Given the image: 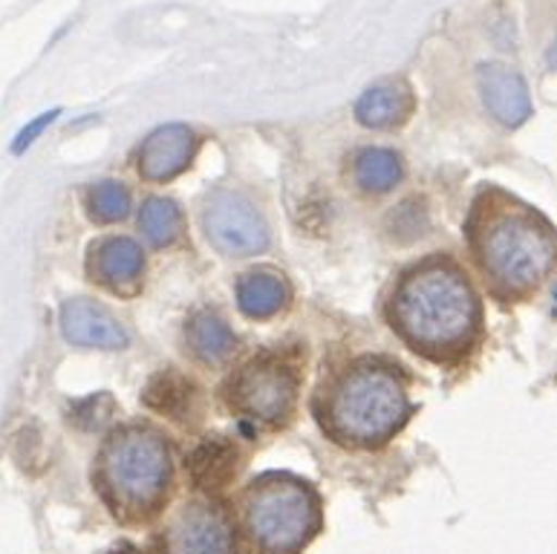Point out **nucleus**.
Returning <instances> with one entry per match:
<instances>
[{
  "instance_id": "5",
  "label": "nucleus",
  "mask_w": 557,
  "mask_h": 554,
  "mask_svg": "<svg viewBox=\"0 0 557 554\" xmlns=\"http://www.w3.org/2000/svg\"><path fill=\"white\" fill-rule=\"evenodd\" d=\"M243 526L258 554H300L324 529L321 494L295 473H260L243 491Z\"/></svg>"
},
{
  "instance_id": "4",
  "label": "nucleus",
  "mask_w": 557,
  "mask_h": 554,
  "mask_svg": "<svg viewBox=\"0 0 557 554\" xmlns=\"http://www.w3.org/2000/svg\"><path fill=\"white\" fill-rule=\"evenodd\" d=\"M92 480L116 520L131 526L150 522L174 491L171 442L157 424H119L101 442Z\"/></svg>"
},
{
  "instance_id": "18",
  "label": "nucleus",
  "mask_w": 557,
  "mask_h": 554,
  "mask_svg": "<svg viewBox=\"0 0 557 554\" xmlns=\"http://www.w3.org/2000/svg\"><path fill=\"white\" fill-rule=\"evenodd\" d=\"M87 214H90L92 223L99 225H113L122 223L127 214H131V190L125 183L119 180H101V183H92L87 188Z\"/></svg>"
},
{
  "instance_id": "3",
  "label": "nucleus",
  "mask_w": 557,
  "mask_h": 554,
  "mask_svg": "<svg viewBox=\"0 0 557 554\" xmlns=\"http://www.w3.org/2000/svg\"><path fill=\"white\" fill-rule=\"evenodd\" d=\"M318 428L349 451H379L413 416L405 367L387 356H358L333 370L312 396Z\"/></svg>"
},
{
  "instance_id": "9",
  "label": "nucleus",
  "mask_w": 557,
  "mask_h": 554,
  "mask_svg": "<svg viewBox=\"0 0 557 554\" xmlns=\"http://www.w3.org/2000/svg\"><path fill=\"white\" fill-rule=\"evenodd\" d=\"M200 150V136L183 122L162 124L141 139L136 150V174L141 183L165 185L185 174Z\"/></svg>"
},
{
  "instance_id": "8",
  "label": "nucleus",
  "mask_w": 557,
  "mask_h": 554,
  "mask_svg": "<svg viewBox=\"0 0 557 554\" xmlns=\"http://www.w3.org/2000/svg\"><path fill=\"white\" fill-rule=\"evenodd\" d=\"M165 554H237L228 512L206 500L185 503L168 522Z\"/></svg>"
},
{
  "instance_id": "1",
  "label": "nucleus",
  "mask_w": 557,
  "mask_h": 554,
  "mask_svg": "<svg viewBox=\"0 0 557 554\" xmlns=\"http://www.w3.org/2000/svg\"><path fill=\"white\" fill-rule=\"evenodd\" d=\"M384 318L405 347L440 367L462 365L485 335L483 298L471 274L440 251L396 274Z\"/></svg>"
},
{
  "instance_id": "20",
  "label": "nucleus",
  "mask_w": 557,
  "mask_h": 554,
  "mask_svg": "<svg viewBox=\"0 0 557 554\" xmlns=\"http://www.w3.org/2000/svg\"><path fill=\"white\" fill-rule=\"evenodd\" d=\"M546 61H549L552 70H557V38H555V44L549 47V56H546Z\"/></svg>"
},
{
  "instance_id": "13",
  "label": "nucleus",
  "mask_w": 557,
  "mask_h": 554,
  "mask_svg": "<svg viewBox=\"0 0 557 554\" xmlns=\"http://www.w3.org/2000/svg\"><path fill=\"white\" fill-rule=\"evenodd\" d=\"M234 300L246 318L251 321H269L289 307L292 286L275 269H251L243 272L234 283Z\"/></svg>"
},
{
  "instance_id": "16",
  "label": "nucleus",
  "mask_w": 557,
  "mask_h": 554,
  "mask_svg": "<svg viewBox=\"0 0 557 554\" xmlns=\"http://www.w3.org/2000/svg\"><path fill=\"white\" fill-rule=\"evenodd\" d=\"M349 176L361 194H373L382 197L387 190H393L405 176V162L396 150L391 148H361L352 157L349 165Z\"/></svg>"
},
{
  "instance_id": "14",
  "label": "nucleus",
  "mask_w": 557,
  "mask_h": 554,
  "mask_svg": "<svg viewBox=\"0 0 557 554\" xmlns=\"http://www.w3.org/2000/svg\"><path fill=\"white\" fill-rule=\"evenodd\" d=\"M413 93L401 82H379L367 87L352 104V116L370 131H393L408 122L413 113Z\"/></svg>"
},
{
  "instance_id": "15",
  "label": "nucleus",
  "mask_w": 557,
  "mask_h": 554,
  "mask_svg": "<svg viewBox=\"0 0 557 554\" xmlns=\"http://www.w3.org/2000/svg\"><path fill=\"white\" fill-rule=\"evenodd\" d=\"M185 344L197 361L209 367L225 365L237 349V335L223 315L214 309H200L185 323Z\"/></svg>"
},
{
  "instance_id": "11",
  "label": "nucleus",
  "mask_w": 557,
  "mask_h": 554,
  "mask_svg": "<svg viewBox=\"0 0 557 554\" xmlns=\"http://www.w3.org/2000/svg\"><path fill=\"white\" fill-rule=\"evenodd\" d=\"M59 323L64 338L75 347L92 349H125L131 344V335L122 327L116 315L104 309L96 300L70 298L61 304Z\"/></svg>"
},
{
  "instance_id": "7",
  "label": "nucleus",
  "mask_w": 557,
  "mask_h": 554,
  "mask_svg": "<svg viewBox=\"0 0 557 554\" xmlns=\"http://www.w3.org/2000/svg\"><path fill=\"white\" fill-rule=\"evenodd\" d=\"M200 225L206 241L228 257H251L267 251L272 243L269 223L251 199L237 190H211L200 211Z\"/></svg>"
},
{
  "instance_id": "10",
  "label": "nucleus",
  "mask_w": 557,
  "mask_h": 554,
  "mask_svg": "<svg viewBox=\"0 0 557 554\" xmlns=\"http://www.w3.org/2000/svg\"><path fill=\"white\" fill-rule=\"evenodd\" d=\"M87 274L113 295H136L145 278V251L134 237L110 234L90 246Z\"/></svg>"
},
{
  "instance_id": "17",
  "label": "nucleus",
  "mask_w": 557,
  "mask_h": 554,
  "mask_svg": "<svg viewBox=\"0 0 557 554\" xmlns=\"http://www.w3.org/2000/svg\"><path fill=\"white\" fill-rule=\"evenodd\" d=\"M183 208L168 197H148L139 208V232L153 248L174 246L183 237Z\"/></svg>"
},
{
  "instance_id": "12",
  "label": "nucleus",
  "mask_w": 557,
  "mask_h": 554,
  "mask_svg": "<svg viewBox=\"0 0 557 554\" xmlns=\"http://www.w3.org/2000/svg\"><path fill=\"white\" fill-rule=\"evenodd\" d=\"M476 87H480V96H483L488 116L497 124H503V127H520L534 113L529 84L511 66L497 64V61L480 64V70H476Z\"/></svg>"
},
{
  "instance_id": "2",
  "label": "nucleus",
  "mask_w": 557,
  "mask_h": 554,
  "mask_svg": "<svg viewBox=\"0 0 557 554\" xmlns=\"http://www.w3.org/2000/svg\"><path fill=\"white\" fill-rule=\"evenodd\" d=\"M462 237L485 292L499 304H523L557 272V229L537 208L499 185L471 199Z\"/></svg>"
},
{
  "instance_id": "19",
  "label": "nucleus",
  "mask_w": 557,
  "mask_h": 554,
  "mask_svg": "<svg viewBox=\"0 0 557 554\" xmlns=\"http://www.w3.org/2000/svg\"><path fill=\"white\" fill-rule=\"evenodd\" d=\"M59 116H61V110L55 108V110H47V113H41V116L33 119L29 124H24V127L17 131L15 141H12V153H15V157L26 153V148H33L35 141H38V136H41V133L47 131V127H50V124L55 122Z\"/></svg>"
},
{
  "instance_id": "6",
  "label": "nucleus",
  "mask_w": 557,
  "mask_h": 554,
  "mask_svg": "<svg viewBox=\"0 0 557 554\" xmlns=\"http://www.w3.org/2000/svg\"><path fill=\"white\" fill-rule=\"evenodd\" d=\"M300 396L298 361L281 349H263L223 384V402L255 431H277L289 424Z\"/></svg>"
}]
</instances>
